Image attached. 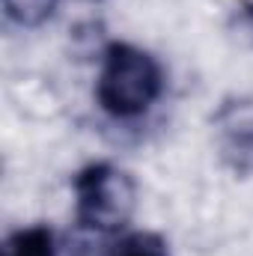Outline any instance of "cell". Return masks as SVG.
Wrapping results in <instances>:
<instances>
[{
	"label": "cell",
	"mask_w": 253,
	"mask_h": 256,
	"mask_svg": "<svg viewBox=\"0 0 253 256\" xmlns=\"http://www.w3.org/2000/svg\"><path fill=\"white\" fill-rule=\"evenodd\" d=\"M161 92L164 72L149 51L131 42L108 45L96 80V98L104 114L116 120H137L161 98Z\"/></svg>",
	"instance_id": "6da1fadb"
},
{
	"label": "cell",
	"mask_w": 253,
	"mask_h": 256,
	"mask_svg": "<svg viewBox=\"0 0 253 256\" xmlns=\"http://www.w3.org/2000/svg\"><path fill=\"white\" fill-rule=\"evenodd\" d=\"M74 218L84 230L92 232H120L126 230L137 208V182L131 173L98 161L84 167L74 182Z\"/></svg>",
	"instance_id": "7a4b0ae2"
},
{
	"label": "cell",
	"mask_w": 253,
	"mask_h": 256,
	"mask_svg": "<svg viewBox=\"0 0 253 256\" xmlns=\"http://www.w3.org/2000/svg\"><path fill=\"white\" fill-rule=\"evenodd\" d=\"M212 126L224 167L242 179L253 176V96L224 98L212 116Z\"/></svg>",
	"instance_id": "3957f363"
},
{
	"label": "cell",
	"mask_w": 253,
	"mask_h": 256,
	"mask_svg": "<svg viewBox=\"0 0 253 256\" xmlns=\"http://www.w3.org/2000/svg\"><path fill=\"white\" fill-rule=\"evenodd\" d=\"M3 256H57L54 232L48 226H24V230H15L3 242Z\"/></svg>",
	"instance_id": "277c9868"
},
{
	"label": "cell",
	"mask_w": 253,
	"mask_h": 256,
	"mask_svg": "<svg viewBox=\"0 0 253 256\" xmlns=\"http://www.w3.org/2000/svg\"><path fill=\"white\" fill-rule=\"evenodd\" d=\"M0 3H3V15L24 30H36L48 24L60 6V0H0Z\"/></svg>",
	"instance_id": "5b68a950"
},
{
	"label": "cell",
	"mask_w": 253,
	"mask_h": 256,
	"mask_svg": "<svg viewBox=\"0 0 253 256\" xmlns=\"http://www.w3.org/2000/svg\"><path fill=\"white\" fill-rule=\"evenodd\" d=\"M104 256H170L167 242L158 232H128L120 242H114Z\"/></svg>",
	"instance_id": "8992f818"
}]
</instances>
